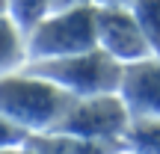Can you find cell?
Segmentation results:
<instances>
[{"instance_id":"cell-1","label":"cell","mask_w":160,"mask_h":154,"mask_svg":"<svg viewBox=\"0 0 160 154\" xmlns=\"http://www.w3.org/2000/svg\"><path fill=\"white\" fill-rule=\"evenodd\" d=\"M74 98L77 95H71L68 89L24 68L0 74V113L21 125L27 133L53 131V125L74 104Z\"/></svg>"},{"instance_id":"cell-2","label":"cell","mask_w":160,"mask_h":154,"mask_svg":"<svg viewBox=\"0 0 160 154\" xmlns=\"http://www.w3.org/2000/svg\"><path fill=\"white\" fill-rule=\"evenodd\" d=\"M30 74H39L51 83L68 89L71 95L86 98V95H104V92H119L122 83V68L125 65L113 59L101 47H89L68 57H51V59H27L21 65Z\"/></svg>"},{"instance_id":"cell-3","label":"cell","mask_w":160,"mask_h":154,"mask_svg":"<svg viewBox=\"0 0 160 154\" xmlns=\"http://www.w3.org/2000/svg\"><path fill=\"white\" fill-rule=\"evenodd\" d=\"M95 47V3L48 12L27 30V59L68 57Z\"/></svg>"},{"instance_id":"cell-4","label":"cell","mask_w":160,"mask_h":154,"mask_svg":"<svg viewBox=\"0 0 160 154\" xmlns=\"http://www.w3.org/2000/svg\"><path fill=\"white\" fill-rule=\"evenodd\" d=\"M128 125H131V113H128L122 95L104 92V95L74 98V104L65 110V116L53 125V131L83 137V139H116V142H122Z\"/></svg>"},{"instance_id":"cell-5","label":"cell","mask_w":160,"mask_h":154,"mask_svg":"<svg viewBox=\"0 0 160 154\" xmlns=\"http://www.w3.org/2000/svg\"><path fill=\"white\" fill-rule=\"evenodd\" d=\"M95 45L122 65L151 57L131 6H95Z\"/></svg>"},{"instance_id":"cell-6","label":"cell","mask_w":160,"mask_h":154,"mask_svg":"<svg viewBox=\"0 0 160 154\" xmlns=\"http://www.w3.org/2000/svg\"><path fill=\"white\" fill-rule=\"evenodd\" d=\"M119 95L131 119H160V57H145L122 68Z\"/></svg>"},{"instance_id":"cell-7","label":"cell","mask_w":160,"mask_h":154,"mask_svg":"<svg viewBox=\"0 0 160 154\" xmlns=\"http://www.w3.org/2000/svg\"><path fill=\"white\" fill-rule=\"evenodd\" d=\"M24 145L33 154H116L119 148H125V142H116V139H83L62 131L27 133Z\"/></svg>"},{"instance_id":"cell-8","label":"cell","mask_w":160,"mask_h":154,"mask_svg":"<svg viewBox=\"0 0 160 154\" xmlns=\"http://www.w3.org/2000/svg\"><path fill=\"white\" fill-rule=\"evenodd\" d=\"M24 62H27V33L6 12H0V74L18 71Z\"/></svg>"},{"instance_id":"cell-9","label":"cell","mask_w":160,"mask_h":154,"mask_svg":"<svg viewBox=\"0 0 160 154\" xmlns=\"http://www.w3.org/2000/svg\"><path fill=\"white\" fill-rule=\"evenodd\" d=\"M122 142L133 154H160V119H131Z\"/></svg>"},{"instance_id":"cell-10","label":"cell","mask_w":160,"mask_h":154,"mask_svg":"<svg viewBox=\"0 0 160 154\" xmlns=\"http://www.w3.org/2000/svg\"><path fill=\"white\" fill-rule=\"evenodd\" d=\"M131 12L145 36L151 57H160V0H133Z\"/></svg>"},{"instance_id":"cell-11","label":"cell","mask_w":160,"mask_h":154,"mask_svg":"<svg viewBox=\"0 0 160 154\" xmlns=\"http://www.w3.org/2000/svg\"><path fill=\"white\" fill-rule=\"evenodd\" d=\"M51 12V0H6V15L27 33L33 24H39L42 18Z\"/></svg>"},{"instance_id":"cell-12","label":"cell","mask_w":160,"mask_h":154,"mask_svg":"<svg viewBox=\"0 0 160 154\" xmlns=\"http://www.w3.org/2000/svg\"><path fill=\"white\" fill-rule=\"evenodd\" d=\"M24 139H27V131L0 113V148H3V145H21Z\"/></svg>"},{"instance_id":"cell-13","label":"cell","mask_w":160,"mask_h":154,"mask_svg":"<svg viewBox=\"0 0 160 154\" xmlns=\"http://www.w3.org/2000/svg\"><path fill=\"white\" fill-rule=\"evenodd\" d=\"M86 3H92V0H51V12H57V9H71V6H86Z\"/></svg>"},{"instance_id":"cell-14","label":"cell","mask_w":160,"mask_h":154,"mask_svg":"<svg viewBox=\"0 0 160 154\" xmlns=\"http://www.w3.org/2000/svg\"><path fill=\"white\" fill-rule=\"evenodd\" d=\"M0 154H33V151L21 142V145H3V148H0Z\"/></svg>"},{"instance_id":"cell-15","label":"cell","mask_w":160,"mask_h":154,"mask_svg":"<svg viewBox=\"0 0 160 154\" xmlns=\"http://www.w3.org/2000/svg\"><path fill=\"white\" fill-rule=\"evenodd\" d=\"M95 6H131L133 0H92Z\"/></svg>"},{"instance_id":"cell-16","label":"cell","mask_w":160,"mask_h":154,"mask_svg":"<svg viewBox=\"0 0 160 154\" xmlns=\"http://www.w3.org/2000/svg\"><path fill=\"white\" fill-rule=\"evenodd\" d=\"M116 154H133L131 148H119V151H116Z\"/></svg>"},{"instance_id":"cell-17","label":"cell","mask_w":160,"mask_h":154,"mask_svg":"<svg viewBox=\"0 0 160 154\" xmlns=\"http://www.w3.org/2000/svg\"><path fill=\"white\" fill-rule=\"evenodd\" d=\"M0 12H6V0H0Z\"/></svg>"}]
</instances>
